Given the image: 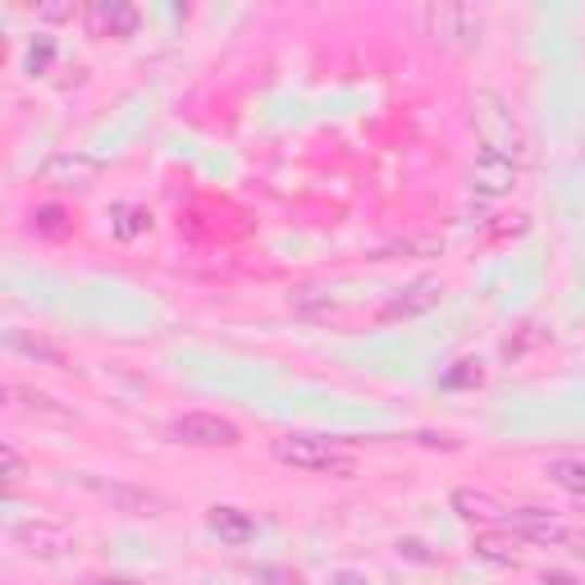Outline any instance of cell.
<instances>
[{"label":"cell","instance_id":"cell-1","mask_svg":"<svg viewBox=\"0 0 585 585\" xmlns=\"http://www.w3.org/2000/svg\"><path fill=\"white\" fill-rule=\"evenodd\" d=\"M270 453L293 471H311V475H334V481H348L357 475V458L348 448H339L334 440H316V435H284L275 440Z\"/></svg>","mask_w":585,"mask_h":585},{"label":"cell","instance_id":"cell-2","mask_svg":"<svg viewBox=\"0 0 585 585\" xmlns=\"http://www.w3.org/2000/svg\"><path fill=\"white\" fill-rule=\"evenodd\" d=\"M467 115H471V128L481 133V147H494V151H504V156L512 161H522V151H526V138H522V124H517L512 115V105L481 88V92H471L467 101Z\"/></svg>","mask_w":585,"mask_h":585},{"label":"cell","instance_id":"cell-3","mask_svg":"<svg viewBox=\"0 0 585 585\" xmlns=\"http://www.w3.org/2000/svg\"><path fill=\"white\" fill-rule=\"evenodd\" d=\"M421 28L448 51H475L485 37V14L475 5H462V0H440V5L421 10Z\"/></svg>","mask_w":585,"mask_h":585},{"label":"cell","instance_id":"cell-4","mask_svg":"<svg viewBox=\"0 0 585 585\" xmlns=\"http://www.w3.org/2000/svg\"><path fill=\"white\" fill-rule=\"evenodd\" d=\"M504 531H512L517 539L539 545V549H568V545H576V531L562 522L558 512H545V508H512L504 517Z\"/></svg>","mask_w":585,"mask_h":585},{"label":"cell","instance_id":"cell-5","mask_svg":"<svg viewBox=\"0 0 585 585\" xmlns=\"http://www.w3.org/2000/svg\"><path fill=\"white\" fill-rule=\"evenodd\" d=\"M101 156H92V151L82 147H64L55 151V156L41 165V183L55 188V192H88L97 179H101Z\"/></svg>","mask_w":585,"mask_h":585},{"label":"cell","instance_id":"cell-6","mask_svg":"<svg viewBox=\"0 0 585 585\" xmlns=\"http://www.w3.org/2000/svg\"><path fill=\"white\" fill-rule=\"evenodd\" d=\"M169 435L192 448H233L243 440V430L225 417H211V411H183V417L169 421Z\"/></svg>","mask_w":585,"mask_h":585},{"label":"cell","instance_id":"cell-7","mask_svg":"<svg viewBox=\"0 0 585 585\" xmlns=\"http://www.w3.org/2000/svg\"><path fill=\"white\" fill-rule=\"evenodd\" d=\"M517 165L522 161H512V156H504V151H494V147H481L475 151V165H471V192L481 202L508 198V192L517 188Z\"/></svg>","mask_w":585,"mask_h":585},{"label":"cell","instance_id":"cell-8","mask_svg":"<svg viewBox=\"0 0 585 585\" xmlns=\"http://www.w3.org/2000/svg\"><path fill=\"white\" fill-rule=\"evenodd\" d=\"M14 545L24 549L28 558H64L74 549V535L64 531V526H55V522H18L14 526Z\"/></svg>","mask_w":585,"mask_h":585},{"label":"cell","instance_id":"cell-9","mask_svg":"<svg viewBox=\"0 0 585 585\" xmlns=\"http://www.w3.org/2000/svg\"><path fill=\"white\" fill-rule=\"evenodd\" d=\"M440 297H444V279H435V275L411 279V284H407L394 302H384L380 320H411V316H425L430 307H440Z\"/></svg>","mask_w":585,"mask_h":585},{"label":"cell","instance_id":"cell-10","mask_svg":"<svg viewBox=\"0 0 585 585\" xmlns=\"http://www.w3.org/2000/svg\"><path fill=\"white\" fill-rule=\"evenodd\" d=\"M88 33L92 37H133L138 33V10L128 0H97L88 10Z\"/></svg>","mask_w":585,"mask_h":585},{"label":"cell","instance_id":"cell-11","mask_svg":"<svg viewBox=\"0 0 585 585\" xmlns=\"http://www.w3.org/2000/svg\"><path fill=\"white\" fill-rule=\"evenodd\" d=\"M5 348H10V353H18V357H28V361L55 366V371L64 366V353L55 348V343H47L41 334H28V330H18V325H14V330H5Z\"/></svg>","mask_w":585,"mask_h":585},{"label":"cell","instance_id":"cell-12","mask_svg":"<svg viewBox=\"0 0 585 585\" xmlns=\"http://www.w3.org/2000/svg\"><path fill=\"white\" fill-rule=\"evenodd\" d=\"M101 498H111V504L128 517H156L161 512V498L147 494V489H133V485H97Z\"/></svg>","mask_w":585,"mask_h":585},{"label":"cell","instance_id":"cell-13","mask_svg":"<svg viewBox=\"0 0 585 585\" xmlns=\"http://www.w3.org/2000/svg\"><path fill=\"white\" fill-rule=\"evenodd\" d=\"M211 531L220 539H229V545H247V539L256 535V522L243 508H211Z\"/></svg>","mask_w":585,"mask_h":585},{"label":"cell","instance_id":"cell-14","mask_svg":"<svg viewBox=\"0 0 585 585\" xmlns=\"http://www.w3.org/2000/svg\"><path fill=\"white\" fill-rule=\"evenodd\" d=\"M453 508H458L462 522H481V526L504 522V517H508L489 494H475V489H458V494H453Z\"/></svg>","mask_w":585,"mask_h":585},{"label":"cell","instance_id":"cell-15","mask_svg":"<svg viewBox=\"0 0 585 585\" xmlns=\"http://www.w3.org/2000/svg\"><path fill=\"white\" fill-rule=\"evenodd\" d=\"M10 398H18V407L28 411V417H47V421H74V411H64L51 394H37V389H24V384H10L5 389Z\"/></svg>","mask_w":585,"mask_h":585},{"label":"cell","instance_id":"cell-16","mask_svg":"<svg viewBox=\"0 0 585 585\" xmlns=\"http://www.w3.org/2000/svg\"><path fill=\"white\" fill-rule=\"evenodd\" d=\"M111 229H115V238H124V243H133V238H142L151 229V211L142 202H119L111 211Z\"/></svg>","mask_w":585,"mask_h":585},{"label":"cell","instance_id":"cell-17","mask_svg":"<svg viewBox=\"0 0 585 585\" xmlns=\"http://www.w3.org/2000/svg\"><path fill=\"white\" fill-rule=\"evenodd\" d=\"M549 481L585 504V462H581V458H554V462H549Z\"/></svg>","mask_w":585,"mask_h":585},{"label":"cell","instance_id":"cell-18","mask_svg":"<svg viewBox=\"0 0 585 585\" xmlns=\"http://www.w3.org/2000/svg\"><path fill=\"white\" fill-rule=\"evenodd\" d=\"M33 229L41 238H69L74 233V220H69V211H64V206H37L33 211Z\"/></svg>","mask_w":585,"mask_h":585},{"label":"cell","instance_id":"cell-19","mask_svg":"<svg viewBox=\"0 0 585 585\" xmlns=\"http://www.w3.org/2000/svg\"><path fill=\"white\" fill-rule=\"evenodd\" d=\"M440 256L444 252V238H435V233H421V238H403V243H394V247H380V262H389V256Z\"/></svg>","mask_w":585,"mask_h":585},{"label":"cell","instance_id":"cell-20","mask_svg":"<svg viewBox=\"0 0 585 585\" xmlns=\"http://www.w3.org/2000/svg\"><path fill=\"white\" fill-rule=\"evenodd\" d=\"M475 384H485V366L471 361V357L453 361V371L444 376V389H475Z\"/></svg>","mask_w":585,"mask_h":585},{"label":"cell","instance_id":"cell-21","mask_svg":"<svg viewBox=\"0 0 585 585\" xmlns=\"http://www.w3.org/2000/svg\"><path fill=\"white\" fill-rule=\"evenodd\" d=\"M475 549H481L485 558H494V562H517V535L508 531V535H481L475 539Z\"/></svg>","mask_w":585,"mask_h":585},{"label":"cell","instance_id":"cell-22","mask_svg":"<svg viewBox=\"0 0 585 585\" xmlns=\"http://www.w3.org/2000/svg\"><path fill=\"white\" fill-rule=\"evenodd\" d=\"M289 307L293 311H334V297L330 293H320V289H293V297H289Z\"/></svg>","mask_w":585,"mask_h":585},{"label":"cell","instance_id":"cell-23","mask_svg":"<svg viewBox=\"0 0 585 585\" xmlns=\"http://www.w3.org/2000/svg\"><path fill=\"white\" fill-rule=\"evenodd\" d=\"M51 60H55V47H51V41H47V37L33 41V51H28V78L47 74V64H51Z\"/></svg>","mask_w":585,"mask_h":585},{"label":"cell","instance_id":"cell-24","mask_svg":"<svg viewBox=\"0 0 585 585\" xmlns=\"http://www.w3.org/2000/svg\"><path fill=\"white\" fill-rule=\"evenodd\" d=\"M24 475H28V462L18 458V448H14V444H5V485L14 489L18 481H24Z\"/></svg>","mask_w":585,"mask_h":585},{"label":"cell","instance_id":"cell-25","mask_svg":"<svg viewBox=\"0 0 585 585\" xmlns=\"http://www.w3.org/2000/svg\"><path fill=\"white\" fill-rule=\"evenodd\" d=\"M504 225H489L485 238H508V233H522L526 229V215H498Z\"/></svg>","mask_w":585,"mask_h":585},{"label":"cell","instance_id":"cell-26","mask_svg":"<svg viewBox=\"0 0 585 585\" xmlns=\"http://www.w3.org/2000/svg\"><path fill=\"white\" fill-rule=\"evenodd\" d=\"M37 18H47V24H64V18H74V5H41Z\"/></svg>","mask_w":585,"mask_h":585},{"label":"cell","instance_id":"cell-27","mask_svg":"<svg viewBox=\"0 0 585 585\" xmlns=\"http://www.w3.org/2000/svg\"><path fill=\"white\" fill-rule=\"evenodd\" d=\"M262 581H275V585H302L297 576H289V572H279V568H262Z\"/></svg>","mask_w":585,"mask_h":585},{"label":"cell","instance_id":"cell-28","mask_svg":"<svg viewBox=\"0 0 585 585\" xmlns=\"http://www.w3.org/2000/svg\"><path fill=\"white\" fill-rule=\"evenodd\" d=\"M549 585H572V576H562V572H554V576H545Z\"/></svg>","mask_w":585,"mask_h":585},{"label":"cell","instance_id":"cell-29","mask_svg":"<svg viewBox=\"0 0 585 585\" xmlns=\"http://www.w3.org/2000/svg\"><path fill=\"white\" fill-rule=\"evenodd\" d=\"M101 585H133V581H101Z\"/></svg>","mask_w":585,"mask_h":585}]
</instances>
